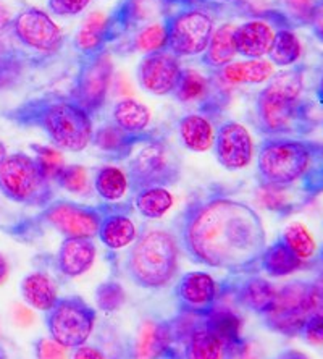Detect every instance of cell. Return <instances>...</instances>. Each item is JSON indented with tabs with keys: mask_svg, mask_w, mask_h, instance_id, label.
<instances>
[{
	"mask_svg": "<svg viewBox=\"0 0 323 359\" xmlns=\"http://www.w3.org/2000/svg\"><path fill=\"white\" fill-rule=\"evenodd\" d=\"M105 214V204L84 205L71 201H54L46 205L41 219L65 238H94Z\"/></svg>",
	"mask_w": 323,
	"mask_h": 359,
	"instance_id": "cell-12",
	"label": "cell"
},
{
	"mask_svg": "<svg viewBox=\"0 0 323 359\" xmlns=\"http://www.w3.org/2000/svg\"><path fill=\"white\" fill-rule=\"evenodd\" d=\"M15 319H17V322L21 325H29L31 322H33L34 316H33V313H31V309L23 308V306H18V308L15 309Z\"/></svg>",
	"mask_w": 323,
	"mask_h": 359,
	"instance_id": "cell-51",
	"label": "cell"
},
{
	"mask_svg": "<svg viewBox=\"0 0 323 359\" xmlns=\"http://www.w3.org/2000/svg\"><path fill=\"white\" fill-rule=\"evenodd\" d=\"M288 188L289 187H270V184H261V191H259L261 203L266 205L267 209L273 210V212L277 214H291L294 210L293 205H296V203L288 199Z\"/></svg>",
	"mask_w": 323,
	"mask_h": 359,
	"instance_id": "cell-39",
	"label": "cell"
},
{
	"mask_svg": "<svg viewBox=\"0 0 323 359\" xmlns=\"http://www.w3.org/2000/svg\"><path fill=\"white\" fill-rule=\"evenodd\" d=\"M55 182L68 193L86 194L89 191L88 172L83 165H63Z\"/></svg>",
	"mask_w": 323,
	"mask_h": 359,
	"instance_id": "cell-40",
	"label": "cell"
},
{
	"mask_svg": "<svg viewBox=\"0 0 323 359\" xmlns=\"http://www.w3.org/2000/svg\"><path fill=\"white\" fill-rule=\"evenodd\" d=\"M10 276V266H8V261L5 259L4 255H0V287L7 282V278Z\"/></svg>",
	"mask_w": 323,
	"mask_h": 359,
	"instance_id": "cell-53",
	"label": "cell"
},
{
	"mask_svg": "<svg viewBox=\"0 0 323 359\" xmlns=\"http://www.w3.org/2000/svg\"><path fill=\"white\" fill-rule=\"evenodd\" d=\"M322 130H323V121H322Z\"/></svg>",
	"mask_w": 323,
	"mask_h": 359,
	"instance_id": "cell-61",
	"label": "cell"
},
{
	"mask_svg": "<svg viewBox=\"0 0 323 359\" xmlns=\"http://www.w3.org/2000/svg\"><path fill=\"white\" fill-rule=\"evenodd\" d=\"M21 62L13 55H2L0 57V88L8 86L15 78L20 76Z\"/></svg>",
	"mask_w": 323,
	"mask_h": 359,
	"instance_id": "cell-47",
	"label": "cell"
},
{
	"mask_svg": "<svg viewBox=\"0 0 323 359\" xmlns=\"http://www.w3.org/2000/svg\"><path fill=\"white\" fill-rule=\"evenodd\" d=\"M303 57V44L291 28H278L275 33L268 62L277 67H293Z\"/></svg>",
	"mask_w": 323,
	"mask_h": 359,
	"instance_id": "cell-33",
	"label": "cell"
},
{
	"mask_svg": "<svg viewBox=\"0 0 323 359\" xmlns=\"http://www.w3.org/2000/svg\"><path fill=\"white\" fill-rule=\"evenodd\" d=\"M319 257H320V261H322V264H323V246L319 250Z\"/></svg>",
	"mask_w": 323,
	"mask_h": 359,
	"instance_id": "cell-60",
	"label": "cell"
},
{
	"mask_svg": "<svg viewBox=\"0 0 323 359\" xmlns=\"http://www.w3.org/2000/svg\"><path fill=\"white\" fill-rule=\"evenodd\" d=\"M167 50L178 59L202 55L215 31L214 17L198 7H186L165 20Z\"/></svg>",
	"mask_w": 323,
	"mask_h": 359,
	"instance_id": "cell-8",
	"label": "cell"
},
{
	"mask_svg": "<svg viewBox=\"0 0 323 359\" xmlns=\"http://www.w3.org/2000/svg\"><path fill=\"white\" fill-rule=\"evenodd\" d=\"M97 313L79 297L58 298L46 313V325L52 340L67 350L84 345L91 337Z\"/></svg>",
	"mask_w": 323,
	"mask_h": 359,
	"instance_id": "cell-7",
	"label": "cell"
},
{
	"mask_svg": "<svg viewBox=\"0 0 323 359\" xmlns=\"http://www.w3.org/2000/svg\"><path fill=\"white\" fill-rule=\"evenodd\" d=\"M310 298H312V314L323 316V272L310 282Z\"/></svg>",
	"mask_w": 323,
	"mask_h": 359,
	"instance_id": "cell-48",
	"label": "cell"
},
{
	"mask_svg": "<svg viewBox=\"0 0 323 359\" xmlns=\"http://www.w3.org/2000/svg\"><path fill=\"white\" fill-rule=\"evenodd\" d=\"M13 34L26 49L46 57L57 54L63 46L62 29L54 20L41 8H26L12 21Z\"/></svg>",
	"mask_w": 323,
	"mask_h": 359,
	"instance_id": "cell-13",
	"label": "cell"
},
{
	"mask_svg": "<svg viewBox=\"0 0 323 359\" xmlns=\"http://www.w3.org/2000/svg\"><path fill=\"white\" fill-rule=\"evenodd\" d=\"M322 157V142L291 136L266 138L257 152V178L261 184L291 187L303 180Z\"/></svg>",
	"mask_w": 323,
	"mask_h": 359,
	"instance_id": "cell-4",
	"label": "cell"
},
{
	"mask_svg": "<svg viewBox=\"0 0 323 359\" xmlns=\"http://www.w3.org/2000/svg\"><path fill=\"white\" fill-rule=\"evenodd\" d=\"M112 41L110 17L102 12L89 13L75 36V47L83 57H91L105 50L107 42Z\"/></svg>",
	"mask_w": 323,
	"mask_h": 359,
	"instance_id": "cell-22",
	"label": "cell"
},
{
	"mask_svg": "<svg viewBox=\"0 0 323 359\" xmlns=\"http://www.w3.org/2000/svg\"><path fill=\"white\" fill-rule=\"evenodd\" d=\"M273 359H309L304 353L296 351V350H284L280 353L278 356H275Z\"/></svg>",
	"mask_w": 323,
	"mask_h": 359,
	"instance_id": "cell-54",
	"label": "cell"
},
{
	"mask_svg": "<svg viewBox=\"0 0 323 359\" xmlns=\"http://www.w3.org/2000/svg\"><path fill=\"white\" fill-rule=\"evenodd\" d=\"M0 359H7V355H5V351L0 348Z\"/></svg>",
	"mask_w": 323,
	"mask_h": 359,
	"instance_id": "cell-59",
	"label": "cell"
},
{
	"mask_svg": "<svg viewBox=\"0 0 323 359\" xmlns=\"http://www.w3.org/2000/svg\"><path fill=\"white\" fill-rule=\"evenodd\" d=\"M181 70V62L178 57L168 50L153 52L146 55L137 65V81L152 96H168L173 94Z\"/></svg>",
	"mask_w": 323,
	"mask_h": 359,
	"instance_id": "cell-16",
	"label": "cell"
},
{
	"mask_svg": "<svg viewBox=\"0 0 323 359\" xmlns=\"http://www.w3.org/2000/svg\"><path fill=\"white\" fill-rule=\"evenodd\" d=\"M309 26L312 28V33H314L315 38L323 42V0H317L315 2Z\"/></svg>",
	"mask_w": 323,
	"mask_h": 359,
	"instance_id": "cell-49",
	"label": "cell"
},
{
	"mask_svg": "<svg viewBox=\"0 0 323 359\" xmlns=\"http://www.w3.org/2000/svg\"><path fill=\"white\" fill-rule=\"evenodd\" d=\"M126 293L125 288L120 283L112 282H102L95 288V304L104 313H115L121 306L125 304Z\"/></svg>",
	"mask_w": 323,
	"mask_h": 359,
	"instance_id": "cell-38",
	"label": "cell"
},
{
	"mask_svg": "<svg viewBox=\"0 0 323 359\" xmlns=\"http://www.w3.org/2000/svg\"><path fill=\"white\" fill-rule=\"evenodd\" d=\"M12 15H10V10L7 5H5L2 0H0V31H4L5 28H8L12 25Z\"/></svg>",
	"mask_w": 323,
	"mask_h": 359,
	"instance_id": "cell-52",
	"label": "cell"
},
{
	"mask_svg": "<svg viewBox=\"0 0 323 359\" xmlns=\"http://www.w3.org/2000/svg\"><path fill=\"white\" fill-rule=\"evenodd\" d=\"M286 246L294 252L296 256L301 257L303 261L310 259L317 252V245L314 236L310 231L305 229L299 222H293L283 230V235L280 236Z\"/></svg>",
	"mask_w": 323,
	"mask_h": 359,
	"instance_id": "cell-36",
	"label": "cell"
},
{
	"mask_svg": "<svg viewBox=\"0 0 323 359\" xmlns=\"http://www.w3.org/2000/svg\"><path fill=\"white\" fill-rule=\"evenodd\" d=\"M7 117L21 126H36L58 149L81 152L91 144L92 117L70 96H46L29 100Z\"/></svg>",
	"mask_w": 323,
	"mask_h": 359,
	"instance_id": "cell-3",
	"label": "cell"
},
{
	"mask_svg": "<svg viewBox=\"0 0 323 359\" xmlns=\"http://www.w3.org/2000/svg\"><path fill=\"white\" fill-rule=\"evenodd\" d=\"M167 26L165 23L146 25L144 28L137 31L133 41V46L137 52L149 55L153 52L167 50Z\"/></svg>",
	"mask_w": 323,
	"mask_h": 359,
	"instance_id": "cell-37",
	"label": "cell"
},
{
	"mask_svg": "<svg viewBox=\"0 0 323 359\" xmlns=\"http://www.w3.org/2000/svg\"><path fill=\"white\" fill-rule=\"evenodd\" d=\"M142 140H149L147 135H130L118 128L114 121L112 123H105L99 126L97 130H94L92 141L94 144L100 152H105V154L114 156L116 159H123L133 151V147L137 142Z\"/></svg>",
	"mask_w": 323,
	"mask_h": 359,
	"instance_id": "cell-25",
	"label": "cell"
},
{
	"mask_svg": "<svg viewBox=\"0 0 323 359\" xmlns=\"http://www.w3.org/2000/svg\"><path fill=\"white\" fill-rule=\"evenodd\" d=\"M114 123L130 135H144L151 123V112L139 100L123 97L114 105Z\"/></svg>",
	"mask_w": 323,
	"mask_h": 359,
	"instance_id": "cell-30",
	"label": "cell"
},
{
	"mask_svg": "<svg viewBox=\"0 0 323 359\" xmlns=\"http://www.w3.org/2000/svg\"><path fill=\"white\" fill-rule=\"evenodd\" d=\"M303 191L307 196H319L323 193V157L303 178Z\"/></svg>",
	"mask_w": 323,
	"mask_h": 359,
	"instance_id": "cell-44",
	"label": "cell"
},
{
	"mask_svg": "<svg viewBox=\"0 0 323 359\" xmlns=\"http://www.w3.org/2000/svg\"><path fill=\"white\" fill-rule=\"evenodd\" d=\"M8 154H7V147H5V144L2 141H0V163L4 162V159L5 157H7Z\"/></svg>",
	"mask_w": 323,
	"mask_h": 359,
	"instance_id": "cell-57",
	"label": "cell"
},
{
	"mask_svg": "<svg viewBox=\"0 0 323 359\" xmlns=\"http://www.w3.org/2000/svg\"><path fill=\"white\" fill-rule=\"evenodd\" d=\"M212 93V81L202 73H199L194 68H183L179 80L174 86L173 96L183 104L200 102L205 100Z\"/></svg>",
	"mask_w": 323,
	"mask_h": 359,
	"instance_id": "cell-34",
	"label": "cell"
},
{
	"mask_svg": "<svg viewBox=\"0 0 323 359\" xmlns=\"http://www.w3.org/2000/svg\"><path fill=\"white\" fill-rule=\"evenodd\" d=\"M34 353L38 359H67V348L52 339H39L34 345Z\"/></svg>",
	"mask_w": 323,
	"mask_h": 359,
	"instance_id": "cell-45",
	"label": "cell"
},
{
	"mask_svg": "<svg viewBox=\"0 0 323 359\" xmlns=\"http://www.w3.org/2000/svg\"><path fill=\"white\" fill-rule=\"evenodd\" d=\"M235 29L236 25L233 23H224L219 28H215L207 49L200 55V60L205 67L219 72L228 63L235 62L238 55L235 46Z\"/></svg>",
	"mask_w": 323,
	"mask_h": 359,
	"instance_id": "cell-27",
	"label": "cell"
},
{
	"mask_svg": "<svg viewBox=\"0 0 323 359\" xmlns=\"http://www.w3.org/2000/svg\"><path fill=\"white\" fill-rule=\"evenodd\" d=\"M173 205V194L165 187H146L135 191V209L144 219H162Z\"/></svg>",
	"mask_w": 323,
	"mask_h": 359,
	"instance_id": "cell-31",
	"label": "cell"
},
{
	"mask_svg": "<svg viewBox=\"0 0 323 359\" xmlns=\"http://www.w3.org/2000/svg\"><path fill=\"white\" fill-rule=\"evenodd\" d=\"M179 243L194 262L230 272L259 267L267 246L261 215L225 194L191 201L179 220Z\"/></svg>",
	"mask_w": 323,
	"mask_h": 359,
	"instance_id": "cell-1",
	"label": "cell"
},
{
	"mask_svg": "<svg viewBox=\"0 0 323 359\" xmlns=\"http://www.w3.org/2000/svg\"><path fill=\"white\" fill-rule=\"evenodd\" d=\"M236 294L238 301L245 308L254 311L256 314L266 316L277 303L278 288H275L266 278L251 276L241 280L236 287Z\"/></svg>",
	"mask_w": 323,
	"mask_h": 359,
	"instance_id": "cell-24",
	"label": "cell"
},
{
	"mask_svg": "<svg viewBox=\"0 0 323 359\" xmlns=\"http://www.w3.org/2000/svg\"><path fill=\"white\" fill-rule=\"evenodd\" d=\"M36 151V162L39 163L41 170L44 175L50 180H55L58 172L63 168V157L60 151L55 147H46V146H33Z\"/></svg>",
	"mask_w": 323,
	"mask_h": 359,
	"instance_id": "cell-41",
	"label": "cell"
},
{
	"mask_svg": "<svg viewBox=\"0 0 323 359\" xmlns=\"http://www.w3.org/2000/svg\"><path fill=\"white\" fill-rule=\"evenodd\" d=\"M173 325L170 322L144 320L139 327L135 345V359H160L173 341Z\"/></svg>",
	"mask_w": 323,
	"mask_h": 359,
	"instance_id": "cell-21",
	"label": "cell"
},
{
	"mask_svg": "<svg viewBox=\"0 0 323 359\" xmlns=\"http://www.w3.org/2000/svg\"><path fill=\"white\" fill-rule=\"evenodd\" d=\"M220 297V285L207 272H188L178 280L174 298L178 308L189 316L207 318Z\"/></svg>",
	"mask_w": 323,
	"mask_h": 359,
	"instance_id": "cell-14",
	"label": "cell"
},
{
	"mask_svg": "<svg viewBox=\"0 0 323 359\" xmlns=\"http://www.w3.org/2000/svg\"><path fill=\"white\" fill-rule=\"evenodd\" d=\"M71 359H107V356L104 355V351L100 348L84 343V345L75 348Z\"/></svg>",
	"mask_w": 323,
	"mask_h": 359,
	"instance_id": "cell-50",
	"label": "cell"
},
{
	"mask_svg": "<svg viewBox=\"0 0 323 359\" xmlns=\"http://www.w3.org/2000/svg\"><path fill=\"white\" fill-rule=\"evenodd\" d=\"M179 159L162 140H149L133 156L128 165L130 187L133 191L146 187H168L178 182Z\"/></svg>",
	"mask_w": 323,
	"mask_h": 359,
	"instance_id": "cell-9",
	"label": "cell"
},
{
	"mask_svg": "<svg viewBox=\"0 0 323 359\" xmlns=\"http://www.w3.org/2000/svg\"><path fill=\"white\" fill-rule=\"evenodd\" d=\"M137 229L130 217V208L121 204H105V214L100 222L97 236L109 250H123L137 238Z\"/></svg>",
	"mask_w": 323,
	"mask_h": 359,
	"instance_id": "cell-17",
	"label": "cell"
},
{
	"mask_svg": "<svg viewBox=\"0 0 323 359\" xmlns=\"http://www.w3.org/2000/svg\"><path fill=\"white\" fill-rule=\"evenodd\" d=\"M310 316V282L296 280V282H289L284 287L278 288L277 303L273 309L262 318L263 324L270 330L284 337H298Z\"/></svg>",
	"mask_w": 323,
	"mask_h": 359,
	"instance_id": "cell-10",
	"label": "cell"
},
{
	"mask_svg": "<svg viewBox=\"0 0 323 359\" xmlns=\"http://www.w3.org/2000/svg\"><path fill=\"white\" fill-rule=\"evenodd\" d=\"M163 2H167V4H172V5H189V4H193V2H195V0H163Z\"/></svg>",
	"mask_w": 323,
	"mask_h": 359,
	"instance_id": "cell-56",
	"label": "cell"
},
{
	"mask_svg": "<svg viewBox=\"0 0 323 359\" xmlns=\"http://www.w3.org/2000/svg\"><path fill=\"white\" fill-rule=\"evenodd\" d=\"M235 351L204 322L186 332L184 359H231Z\"/></svg>",
	"mask_w": 323,
	"mask_h": 359,
	"instance_id": "cell-20",
	"label": "cell"
},
{
	"mask_svg": "<svg viewBox=\"0 0 323 359\" xmlns=\"http://www.w3.org/2000/svg\"><path fill=\"white\" fill-rule=\"evenodd\" d=\"M97 248L91 238H65L57 252V269L62 276L75 278L94 266Z\"/></svg>",
	"mask_w": 323,
	"mask_h": 359,
	"instance_id": "cell-19",
	"label": "cell"
},
{
	"mask_svg": "<svg viewBox=\"0 0 323 359\" xmlns=\"http://www.w3.org/2000/svg\"><path fill=\"white\" fill-rule=\"evenodd\" d=\"M195 2H236V0H195Z\"/></svg>",
	"mask_w": 323,
	"mask_h": 359,
	"instance_id": "cell-58",
	"label": "cell"
},
{
	"mask_svg": "<svg viewBox=\"0 0 323 359\" xmlns=\"http://www.w3.org/2000/svg\"><path fill=\"white\" fill-rule=\"evenodd\" d=\"M114 76V62L107 50L83 57L70 97L91 115L104 107Z\"/></svg>",
	"mask_w": 323,
	"mask_h": 359,
	"instance_id": "cell-11",
	"label": "cell"
},
{
	"mask_svg": "<svg viewBox=\"0 0 323 359\" xmlns=\"http://www.w3.org/2000/svg\"><path fill=\"white\" fill-rule=\"evenodd\" d=\"M94 188L99 198H102L105 203H116V201L123 199L125 194L128 193V173L121 170L120 167L102 165L95 172Z\"/></svg>",
	"mask_w": 323,
	"mask_h": 359,
	"instance_id": "cell-32",
	"label": "cell"
},
{
	"mask_svg": "<svg viewBox=\"0 0 323 359\" xmlns=\"http://www.w3.org/2000/svg\"><path fill=\"white\" fill-rule=\"evenodd\" d=\"M291 23L309 26L317 0H283Z\"/></svg>",
	"mask_w": 323,
	"mask_h": 359,
	"instance_id": "cell-42",
	"label": "cell"
},
{
	"mask_svg": "<svg viewBox=\"0 0 323 359\" xmlns=\"http://www.w3.org/2000/svg\"><path fill=\"white\" fill-rule=\"evenodd\" d=\"M179 241L172 231L147 229L137 235L126 259V272L141 288L167 287L178 273Z\"/></svg>",
	"mask_w": 323,
	"mask_h": 359,
	"instance_id": "cell-5",
	"label": "cell"
},
{
	"mask_svg": "<svg viewBox=\"0 0 323 359\" xmlns=\"http://www.w3.org/2000/svg\"><path fill=\"white\" fill-rule=\"evenodd\" d=\"M21 297L31 308L47 313L58 301L55 280L46 272H31L21 282Z\"/></svg>",
	"mask_w": 323,
	"mask_h": 359,
	"instance_id": "cell-26",
	"label": "cell"
},
{
	"mask_svg": "<svg viewBox=\"0 0 323 359\" xmlns=\"http://www.w3.org/2000/svg\"><path fill=\"white\" fill-rule=\"evenodd\" d=\"M91 0H49L50 12L58 17H75L88 8Z\"/></svg>",
	"mask_w": 323,
	"mask_h": 359,
	"instance_id": "cell-43",
	"label": "cell"
},
{
	"mask_svg": "<svg viewBox=\"0 0 323 359\" xmlns=\"http://www.w3.org/2000/svg\"><path fill=\"white\" fill-rule=\"evenodd\" d=\"M205 324H207L221 340L228 343L233 351L241 350V329L242 322L238 314L233 313L230 309H217L204 318Z\"/></svg>",
	"mask_w": 323,
	"mask_h": 359,
	"instance_id": "cell-35",
	"label": "cell"
},
{
	"mask_svg": "<svg viewBox=\"0 0 323 359\" xmlns=\"http://www.w3.org/2000/svg\"><path fill=\"white\" fill-rule=\"evenodd\" d=\"M219 72L230 84H262L273 76V65L266 59H246L231 62Z\"/></svg>",
	"mask_w": 323,
	"mask_h": 359,
	"instance_id": "cell-29",
	"label": "cell"
},
{
	"mask_svg": "<svg viewBox=\"0 0 323 359\" xmlns=\"http://www.w3.org/2000/svg\"><path fill=\"white\" fill-rule=\"evenodd\" d=\"M215 125L207 115L188 114L178 121V135L188 151L205 152L214 147Z\"/></svg>",
	"mask_w": 323,
	"mask_h": 359,
	"instance_id": "cell-23",
	"label": "cell"
},
{
	"mask_svg": "<svg viewBox=\"0 0 323 359\" xmlns=\"http://www.w3.org/2000/svg\"><path fill=\"white\" fill-rule=\"evenodd\" d=\"M305 266V261L301 259L278 238L273 245L266 246L259 257V267L270 277H286L301 271Z\"/></svg>",
	"mask_w": 323,
	"mask_h": 359,
	"instance_id": "cell-28",
	"label": "cell"
},
{
	"mask_svg": "<svg viewBox=\"0 0 323 359\" xmlns=\"http://www.w3.org/2000/svg\"><path fill=\"white\" fill-rule=\"evenodd\" d=\"M305 65H293L278 72L259 93L256 114L259 131L267 138L304 136L315 126L310 104L303 100Z\"/></svg>",
	"mask_w": 323,
	"mask_h": 359,
	"instance_id": "cell-2",
	"label": "cell"
},
{
	"mask_svg": "<svg viewBox=\"0 0 323 359\" xmlns=\"http://www.w3.org/2000/svg\"><path fill=\"white\" fill-rule=\"evenodd\" d=\"M275 33L270 20L254 18L236 25L235 46L236 52L246 59H263L272 49Z\"/></svg>",
	"mask_w": 323,
	"mask_h": 359,
	"instance_id": "cell-18",
	"label": "cell"
},
{
	"mask_svg": "<svg viewBox=\"0 0 323 359\" xmlns=\"http://www.w3.org/2000/svg\"><path fill=\"white\" fill-rule=\"evenodd\" d=\"M0 193L17 204L46 208L52 201L50 180L34 157L25 152L10 154L0 163Z\"/></svg>",
	"mask_w": 323,
	"mask_h": 359,
	"instance_id": "cell-6",
	"label": "cell"
},
{
	"mask_svg": "<svg viewBox=\"0 0 323 359\" xmlns=\"http://www.w3.org/2000/svg\"><path fill=\"white\" fill-rule=\"evenodd\" d=\"M301 337L307 340L312 345H323V316L322 314H312L307 319Z\"/></svg>",
	"mask_w": 323,
	"mask_h": 359,
	"instance_id": "cell-46",
	"label": "cell"
},
{
	"mask_svg": "<svg viewBox=\"0 0 323 359\" xmlns=\"http://www.w3.org/2000/svg\"><path fill=\"white\" fill-rule=\"evenodd\" d=\"M315 97H317V100H319V104L323 107V62L320 65L319 81H317V88H315Z\"/></svg>",
	"mask_w": 323,
	"mask_h": 359,
	"instance_id": "cell-55",
	"label": "cell"
},
{
	"mask_svg": "<svg viewBox=\"0 0 323 359\" xmlns=\"http://www.w3.org/2000/svg\"><path fill=\"white\" fill-rule=\"evenodd\" d=\"M215 157L226 170L236 172L246 168L254 159V140L245 125L238 121H225L215 133Z\"/></svg>",
	"mask_w": 323,
	"mask_h": 359,
	"instance_id": "cell-15",
	"label": "cell"
}]
</instances>
